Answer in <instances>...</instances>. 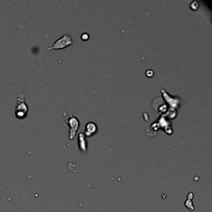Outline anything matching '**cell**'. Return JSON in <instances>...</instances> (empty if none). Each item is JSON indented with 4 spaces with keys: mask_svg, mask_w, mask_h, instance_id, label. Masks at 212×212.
<instances>
[{
    "mask_svg": "<svg viewBox=\"0 0 212 212\" xmlns=\"http://www.w3.org/2000/svg\"><path fill=\"white\" fill-rule=\"evenodd\" d=\"M28 108L25 102V94L20 92L18 95L17 99V105L15 108V117L18 119H24L27 115Z\"/></svg>",
    "mask_w": 212,
    "mask_h": 212,
    "instance_id": "1",
    "label": "cell"
},
{
    "mask_svg": "<svg viewBox=\"0 0 212 212\" xmlns=\"http://www.w3.org/2000/svg\"><path fill=\"white\" fill-rule=\"evenodd\" d=\"M72 43V38L70 37L69 35L64 34L62 37L57 39L56 41V42L53 44L52 46L48 47L46 49L47 51L48 50H51V49H56V50H58V49H62L65 48L66 46H69Z\"/></svg>",
    "mask_w": 212,
    "mask_h": 212,
    "instance_id": "2",
    "label": "cell"
},
{
    "mask_svg": "<svg viewBox=\"0 0 212 212\" xmlns=\"http://www.w3.org/2000/svg\"><path fill=\"white\" fill-rule=\"evenodd\" d=\"M67 124L70 125V138L72 139L76 136V133L79 128L80 123L76 117L70 114V118L67 120Z\"/></svg>",
    "mask_w": 212,
    "mask_h": 212,
    "instance_id": "3",
    "label": "cell"
},
{
    "mask_svg": "<svg viewBox=\"0 0 212 212\" xmlns=\"http://www.w3.org/2000/svg\"><path fill=\"white\" fill-rule=\"evenodd\" d=\"M96 131V125L94 123H88L87 125H85V134L87 136H90Z\"/></svg>",
    "mask_w": 212,
    "mask_h": 212,
    "instance_id": "4",
    "label": "cell"
},
{
    "mask_svg": "<svg viewBox=\"0 0 212 212\" xmlns=\"http://www.w3.org/2000/svg\"><path fill=\"white\" fill-rule=\"evenodd\" d=\"M79 147L82 151L86 150V144H85V136H84L83 134H80V135H79Z\"/></svg>",
    "mask_w": 212,
    "mask_h": 212,
    "instance_id": "5",
    "label": "cell"
},
{
    "mask_svg": "<svg viewBox=\"0 0 212 212\" xmlns=\"http://www.w3.org/2000/svg\"><path fill=\"white\" fill-rule=\"evenodd\" d=\"M185 206L189 210H195V206H194L193 205V202H192V201H191V200H187V201H185Z\"/></svg>",
    "mask_w": 212,
    "mask_h": 212,
    "instance_id": "6",
    "label": "cell"
},
{
    "mask_svg": "<svg viewBox=\"0 0 212 212\" xmlns=\"http://www.w3.org/2000/svg\"><path fill=\"white\" fill-rule=\"evenodd\" d=\"M193 197H194V194L192 193V192H190V193L188 194V196H187V200H191V201H192Z\"/></svg>",
    "mask_w": 212,
    "mask_h": 212,
    "instance_id": "7",
    "label": "cell"
},
{
    "mask_svg": "<svg viewBox=\"0 0 212 212\" xmlns=\"http://www.w3.org/2000/svg\"><path fill=\"white\" fill-rule=\"evenodd\" d=\"M81 38H82L84 41H85V40H87L88 38H89V35H88L87 33H84V34L81 36Z\"/></svg>",
    "mask_w": 212,
    "mask_h": 212,
    "instance_id": "8",
    "label": "cell"
}]
</instances>
